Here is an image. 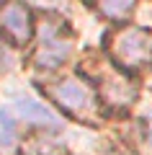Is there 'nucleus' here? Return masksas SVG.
<instances>
[{"mask_svg": "<svg viewBox=\"0 0 152 155\" xmlns=\"http://www.w3.org/2000/svg\"><path fill=\"white\" fill-rule=\"evenodd\" d=\"M108 52L114 57L116 65H121L124 70H139L152 60V41L150 34L144 28H121V31L111 34L108 41Z\"/></svg>", "mask_w": 152, "mask_h": 155, "instance_id": "nucleus-1", "label": "nucleus"}, {"mask_svg": "<svg viewBox=\"0 0 152 155\" xmlns=\"http://www.w3.org/2000/svg\"><path fill=\"white\" fill-rule=\"evenodd\" d=\"M47 93L80 122H95L98 119V109H95V98H93L90 88L82 85L75 78H65L60 83H52L47 88Z\"/></svg>", "mask_w": 152, "mask_h": 155, "instance_id": "nucleus-2", "label": "nucleus"}, {"mask_svg": "<svg viewBox=\"0 0 152 155\" xmlns=\"http://www.w3.org/2000/svg\"><path fill=\"white\" fill-rule=\"evenodd\" d=\"M31 13L23 3L18 0H11L0 8V31L5 34L11 41L16 44H26L31 39Z\"/></svg>", "mask_w": 152, "mask_h": 155, "instance_id": "nucleus-3", "label": "nucleus"}, {"mask_svg": "<svg viewBox=\"0 0 152 155\" xmlns=\"http://www.w3.org/2000/svg\"><path fill=\"white\" fill-rule=\"evenodd\" d=\"M101 91H103V98L111 106H129L137 96L134 83H129L119 72H108V75L101 78Z\"/></svg>", "mask_w": 152, "mask_h": 155, "instance_id": "nucleus-4", "label": "nucleus"}, {"mask_svg": "<svg viewBox=\"0 0 152 155\" xmlns=\"http://www.w3.org/2000/svg\"><path fill=\"white\" fill-rule=\"evenodd\" d=\"M47 36V34H44ZM70 41H60L57 36H47L41 41V47L36 49V65H41V67H57V65H62L65 62V57L70 54Z\"/></svg>", "mask_w": 152, "mask_h": 155, "instance_id": "nucleus-5", "label": "nucleus"}, {"mask_svg": "<svg viewBox=\"0 0 152 155\" xmlns=\"http://www.w3.org/2000/svg\"><path fill=\"white\" fill-rule=\"evenodd\" d=\"M16 109H18V114H21V116H26L28 122L41 124V127H52V129H57V127L62 124V122H60V116H57L54 111H49L44 104H39V101H34V98H18Z\"/></svg>", "mask_w": 152, "mask_h": 155, "instance_id": "nucleus-6", "label": "nucleus"}, {"mask_svg": "<svg viewBox=\"0 0 152 155\" xmlns=\"http://www.w3.org/2000/svg\"><path fill=\"white\" fill-rule=\"evenodd\" d=\"M98 8H101V13H103L106 18L119 21V18H126L131 13L134 0H98Z\"/></svg>", "mask_w": 152, "mask_h": 155, "instance_id": "nucleus-7", "label": "nucleus"}, {"mask_svg": "<svg viewBox=\"0 0 152 155\" xmlns=\"http://www.w3.org/2000/svg\"><path fill=\"white\" fill-rule=\"evenodd\" d=\"M13 140H16V122L5 111H0V145L8 147V145H13Z\"/></svg>", "mask_w": 152, "mask_h": 155, "instance_id": "nucleus-8", "label": "nucleus"}, {"mask_svg": "<svg viewBox=\"0 0 152 155\" xmlns=\"http://www.w3.org/2000/svg\"><path fill=\"white\" fill-rule=\"evenodd\" d=\"M11 65H13V60H11V52H8L3 44H0V67H11Z\"/></svg>", "mask_w": 152, "mask_h": 155, "instance_id": "nucleus-9", "label": "nucleus"}, {"mask_svg": "<svg viewBox=\"0 0 152 155\" xmlns=\"http://www.w3.org/2000/svg\"><path fill=\"white\" fill-rule=\"evenodd\" d=\"M31 3H36V5H41V8H60L65 0H31Z\"/></svg>", "mask_w": 152, "mask_h": 155, "instance_id": "nucleus-10", "label": "nucleus"}]
</instances>
